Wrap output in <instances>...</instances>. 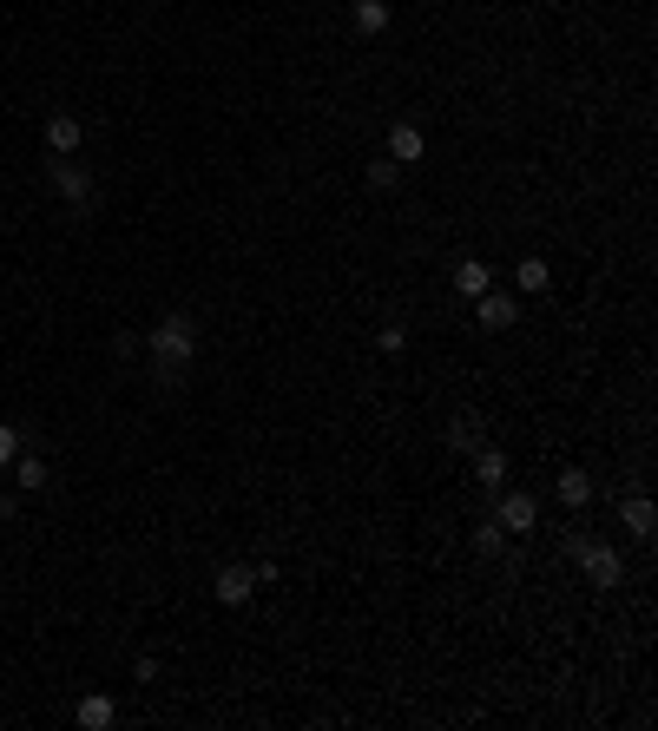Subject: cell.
Segmentation results:
<instances>
[{
    "instance_id": "obj_1",
    "label": "cell",
    "mask_w": 658,
    "mask_h": 731,
    "mask_svg": "<svg viewBox=\"0 0 658 731\" xmlns=\"http://www.w3.org/2000/svg\"><path fill=\"white\" fill-rule=\"evenodd\" d=\"M145 356H152V369L165 382L185 376L191 363H198V317H185V310H165V317L152 323V336H145Z\"/></svg>"
},
{
    "instance_id": "obj_2",
    "label": "cell",
    "mask_w": 658,
    "mask_h": 731,
    "mask_svg": "<svg viewBox=\"0 0 658 731\" xmlns=\"http://www.w3.org/2000/svg\"><path fill=\"white\" fill-rule=\"evenodd\" d=\"M566 554L580 560V573L593 580V587H619V580H626V560H619V547H612V541H580V534H573Z\"/></svg>"
},
{
    "instance_id": "obj_3",
    "label": "cell",
    "mask_w": 658,
    "mask_h": 731,
    "mask_svg": "<svg viewBox=\"0 0 658 731\" xmlns=\"http://www.w3.org/2000/svg\"><path fill=\"white\" fill-rule=\"evenodd\" d=\"M494 521H501L514 541H527L533 527H540V501H533L527 488H501V494H494Z\"/></svg>"
},
{
    "instance_id": "obj_4",
    "label": "cell",
    "mask_w": 658,
    "mask_h": 731,
    "mask_svg": "<svg viewBox=\"0 0 658 731\" xmlns=\"http://www.w3.org/2000/svg\"><path fill=\"white\" fill-rule=\"evenodd\" d=\"M47 178H53V191H60L73 211H93L99 185H93V172H86V165H73V159H47Z\"/></svg>"
},
{
    "instance_id": "obj_5",
    "label": "cell",
    "mask_w": 658,
    "mask_h": 731,
    "mask_svg": "<svg viewBox=\"0 0 658 731\" xmlns=\"http://www.w3.org/2000/svg\"><path fill=\"white\" fill-rule=\"evenodd\" d=\"M474 323H481L487 336H507L520 323V303H514V290H481L474 297Z\"/></svg>"
},
{
    "instance_id": "obj_6",
    "label": "cell",
    "mask_w": 658,
    "mask_h": 731,
    "mask_svg": "<svg viewBox=\"0 0 658 731\" xmlns=\"http://www.w3.org/2000/svg\"><path fill=\"white\" fill-rule=\"evenodd\" d=\"M211 593H218L224 606H244L257 593V573H251V560H224L218 573H211Z\"/></svg>"
},
{
    "instance_id": "obj_7",
    "label": "cell",
    "mask_w": 658,
    "mask_h": 731,
    "mask_svg": "<svg viewBox=\"0 0 658 731\" xmlns=\"http://www.w3.org/2000/svg\"><path fill=\"white\" fill-rule=\"evenodd\" d=\"M79 145H86V126H79V112H53V119H47V152H53V159H73Z\"/></svg>"
},
{
    "instance_id": "obj_8",
    "label": "cell",
    "mask_w": 658,
    "mask_h": 731,
    "mask_svg": "<svg viewBox=\"0 0 658 731\" xmlns=\"http://www.w3.org/2000/svg\"><path fill=\"white\" fill-rule=\"evenodd\" d=\"M553 494H560V508H566V514H580V508H593V494H599V481L586 475V468H566V475L553 481Z\"/></svg>"
},
{
    "instance_id": "obj_9",
    "label": "cell",
    "mask_w": 658,
    "mask_h": 731,
    "mask_svg": "<svg viewBox=\"0 0 658 731\" xmlns=\"http://www.w3.org/2000/svg\"><path fill=\"white\" fill-rule=\"evenodd\" d=\"M619 527H626L632 541H652V527H658L652 494H626V501H619Z\"/></svg>"
},
{
    "instance_id": "obj_10",
    "label": "cell",
    "mask_w": 658,
    "mask_h": 731,
    "mask_svg": "<svg viewBox=\"0 0 658 731\" xmlns=\"http://www.w3.org/2000/svg\"><path fill=\"white\" fill-rule=\"evenodd\" d=\"M73 718H79L86 731H112V725H119V705H112L106 692H86V699L73 705Z\"/></svg>"
},
{
    "instance_id": "obj_11",
    "label": "cell",
    "mask_w": 658,
    "mask_h": 731,
    "mask_svg": "<svg viewBox=\"0 0 658 731\" xmlns=\"http://www.w3.org/2000/svg\"><path fill=\"white\" fill-rule=\"evenodd\" d=\"M474 481H481V494H501L507 488V455H501V448H474Z\"/></svg>"
},
{
    "instance_id": "obj_12",
    "label": "cell",
    "mask_w": 658,
    "mask_h": 731,
    "mask_svg": "<svg viewBox=\"0 0 658 731\" xmlns=\"http://www.w3.org/2000/svg\"><path fill=\"white\" fill-rule=\"evenodd\" d=\"M422 152H428V139L408 126V119H395V126H389V159H395V165H415Z\"/></svg>"
},
{
    "instance_id": "obj_13",
    "label": "cell",
    "mask_w": 658,
    "mask_h": 731,
    "mask_svg": "<svg viewBox=\"0 0 658 731\" xmlns=\"http://www.w3.org/2000/svg\"><path fill=\"white\" fill-rule=\"evenodd\" d=\"M547 284H553V264H547V257H520V264H514V290H520V297H540Z\"/></svg>"
},
{
    "instance_id": "obj_14",
    "label": "cell",
    "mask_w": 658,
    "mask_h": 731,
    "mask_svg": "<svg viewBox=\"0 0 658 731\" xmlns=\"http://www.w3.org/2000/svg\"><path fill=\"white\" fill-rule=\"evenodd\" d=\"M455 290H461V297H481V290H494V271H487V264H481V257H461V264H455Z\"/></svg>"
},
{
    "instance_id": "obj_15",
    "label": "cell",
    "mask_w": 658,
    "mask_h": 731,
    "mask_svg": "<svg viewBox=\"0 0 658 731\" xmlns=\"http://www.w3.org/2000/svg\"><path fill=\"white\" fill-rule=\"evenodd\" d=\"M7 468H14V488L20 494H40V488H47V461H40V455H14Z\"/></svg>"
},
{
    "instance_id": "obj_16",
    "label": "cell",
    "mask_w": 658,
    "mask_h": 731,
    "mask_svg": "<svg viewBox=\"0 0 658 731\" xmlns=\"http://www.w3.org/2000/svg\"><path fill=\"white\" fill-rule=\"evenodd\" d=\"M349 7H356V33H369V40L389 33V0H349Z\"/></svg>"
},
{
    "instance_id": "obj_17",
    "label": "cell",
    "mask_w": 658,
    "mask_h": 731,
    "mask_svg": "<svg viewBox=\"0 0 658 731\" xmlns=\"http://www.w3.org/2000/svg\"><path fill=\"white\" fill-rule=\"evenodd\" d=\"M448 448H455V455H474V448H481V415H455V422H448Z\"/></svg>"
},
{
    "instance_id": "obj_18",
    "label": "cell",
    "mask_w": 658,
    "mask_h": 731,
    "mask_svg": "<svg viewBox=\"0 0 658 731\" xmlns=\"http://www.w3.org/2000/svg\"><path fill=\"white\" fill-rule=\"evenodd\" d=\"M474 547H481V554H487V560H501V554H507V527H501V521H494V514H487V521H481V527H474Z\"/></svg>"
},
{
    "instance_id": "obj_19",
    "label": "cell",
    "mask_w": 658,
    "mask_h": 731,
    "mask_svg": "<svg viewBox=\"0 0 658 731\" xmlns=\"http://www.w3.org/2000/svg\"><path fill=\"white\" fill-rule=\"evenodd\" d=\"M362 178H369V191H395V185H402V165L382 152V159H369V172H362Z\"/></svg>"
},
{
    "instance_id": "obj_20",
    "label": "cell",
    "mask_w": 658,
    "mask_h": 731,
    "mask_svg": "<svg viewBox=\"0 0 658 731\" xmlns=\"http://www.w3.org/2000/svg\"><path fill=\"white\" fill-rule=\"evenodd\" d=\"M376 350L382 356H402L408 350V330H402V323H382V330H376Z\"/></svg>"
},
{
    "instance_id": "obj_21",
    "label": "cell",
    "mask_w": 658,
    "mask_h": 731,
    "mask_svg": "<svg viewBox=\"0 0 658 731\" xmlns=\"http://www.w3.org/2000/svg\"><path fill=\"white\" fill-rule=\"evenodd\" d=\"M14 455H20V429H14V422H0V468H7Z\"/></svg>"
},
{
    "instance_id": "obj_22",
    "label": "cell",
    "mask_w": 658,
    "mask_h": 731,
    "mask_svg": "<svg viewBox=\"0 0 658 731\" xmlns=\"http://www.w3.org/2000/svg\"><path fill=\"white\" fill-rule=\"evenodd\" d=\"M132 679H139V685L158 679V659H152V652H139V659H132Z\"/></svg>"
},
{
    "instance_id": "obj_23",
    "label": "cell",
    "mask_w": 658,
    "mask_h": 731,
    "mask_svg": "<svg viewBox=\"0 0 658 731\" xmlns=\"http://www.w3.org/2000/svg\"><path fill=\"white\" fill-rule=\"evenodd\" d=\"M14 514H20V501H14L7 488H0V527H14Z\"/></svg>"
}]
</instances>
